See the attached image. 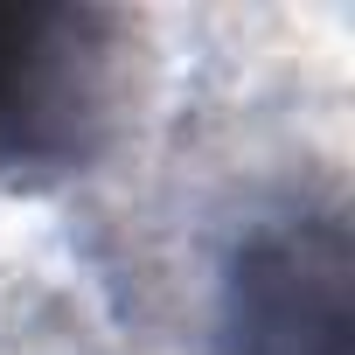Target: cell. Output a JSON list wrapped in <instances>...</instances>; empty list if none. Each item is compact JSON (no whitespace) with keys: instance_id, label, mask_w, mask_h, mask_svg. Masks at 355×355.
<instances>
[{"instance_id":"cell-2","label":"cell","mask_w":355,"mask_h":355,"mask_svg":"<svg viewBox=\"0 0 355 355\" xmlns=\"http://www.w3.org/2000/svg\"><path fill=\"white\" fill-rule=\"evenodd\" d=\"M341 230L334 216L258 223L223 279V355H341Z\"/></svg>"},{"instance_id":"cell-1","label":"cell","mask_w":355,"mask_h":355,"mask_svg":"<svg viewBox=\"0 0 355 355\" xmlns=\"http://www.w3.org/2000/svg\"><path fill=\"white\" fill-rule=\"evenodd\" d=\"M119 15L77 0H0V182L70 167L112 105Z\"/></svg>"}]
</instances>
